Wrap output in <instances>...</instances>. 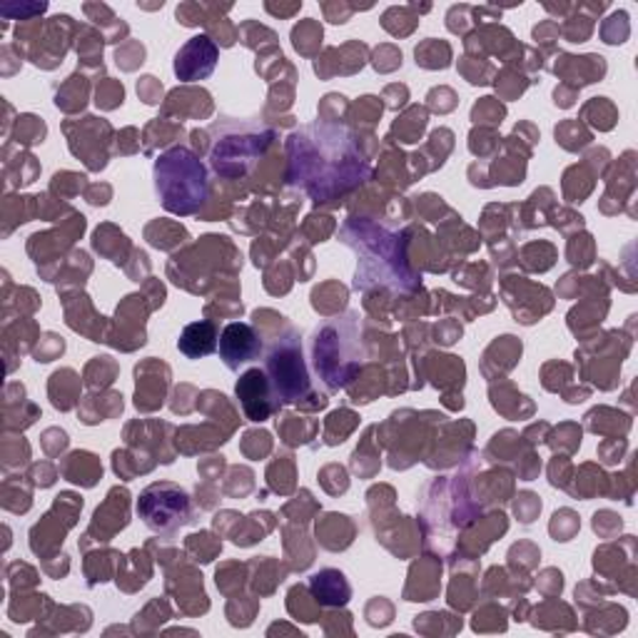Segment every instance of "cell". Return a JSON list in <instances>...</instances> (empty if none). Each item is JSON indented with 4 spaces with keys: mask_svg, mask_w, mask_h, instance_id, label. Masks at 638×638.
<instances>
[{
    "mask_svg": "<svg viewBox=\"0 0 638 638\" xmlns=\"http://www.w3.org/2000/svg\"><path fill=\"white\" fill-rule=\"evenodd\" d=\"M156 188L170 212L192 215L208 195V172L190 150L175 148L156 162Z\"/></svg>",
    "mask_w": 638,
    "mask_h": 638,
    "instance_id": "1",
    "label": "cell"
},
{
    "mask_svg": "<svg viewBox=\"0 0 638 638\" xmlns=\"http://www.w3.org/2000/svg\"><path fill=\"white\" fill-rule=\"evenodd\" d=\"M267 369L272 375V387L277 399L295 405L307 392H310V377L302 362V345L292 329L282 337H277V342L270 349L267 357Z\"/></svg>",
    "mask_w": 638,
    "mask_h": 638,
    "instance_id": "2",
    "label": "cell"
},
{
    "mask_svg": "<svg viewBox=\"0 0 638 638\" xmlns=\"http://www.w3.org/2000/svg\"><path fill=\"white\" fill-rule=\"evenodd\" d=\"M272 138V130H267L265 126H235L232 130L222 132L218 146H215L212 168L225 178H238L262 156L267 142Z\"/></svg>",
    "mask_w": 638,
    "mask_h": 638,
    "instance_id": "3",
    "label": "cell"
},
{
    "mask_svg": "<svg viewBox=\"0 0 638 638\" xmlns=\"http://www.w3.org/2000/svg\"><path fill=\"white\" fill-rule=\"evenodd\" d=\"M158 491H160V501H156L146 491L142 494V499L138 504V511L140 517L146 519V524L150 529L156 531H170L175 527H180V524H188L190 521V501L185 497V491L170 487V484H156Z\"/></svg>",
    "mask_w": 638,
    "mask_h": 638,
    "instance_id": "4",
    "label": "cell"
},
{
    "mask_svg": "<svg viewBox=\"0 0 638 638\" xmlns=\"http://www.w3.org/2000/svg\"><path fill=\"white\" fill-rule=\"evenodd\" d=\"M262 352V337L247 322H232L220 335V359L228 369L252 362Z\"/></svg>",
    "mask_w": 638,
    "mask_h": 638,
    "instance_id": "5",
    "label": "cell"
},
{
    "mask_svg": "<svg viewBox=\"0 0 638 638\" xmlns=\"http://www.w3.org/2000/svg\"><path fill=\"white\" fill-rule=\"evenodd\" d=\"M215 60H218V50L210 43V38L198 36L175 58V73L180 80H202L212 73Z\"/></svg>",
    "mask_w": 638,
    "mask_h": 638,
    "instance_id": "6",
    "label": "cell"
},
{
    "mask_svg": "<svg viewBox=\"0 0 638 638\" xmlns=\"http://www.w3.org/2000/svg\"><path fill=\"white\" fill-rule=\"evenodd\" d=\"M238 397L242 399V407L247 417L252 421H265L275 409L270 397V385H267V375L262 369H250L238 382Z\"/></svg>",
    "mask_w": 638,
    "mask_h": 638,
    "instance_id": "7",
    "label": "cell"
},
{
    "mask_svg": "<svg viewBox=\"0 0 638 638\" xmlns=\"http://www.w3.org/2000/svg\"><path fill=\"white\" fill-rule=\"evenodd\" d=\"M215 339H218V332H215L212 322H195L182 329L178 349L188 359H200L215 352Z\"/></svg>",
    "mask_w": 638,
    "mask_h": 638,
    "instance_id": "8",
    "label": "cell"
},
{
    "mask_svg": "<svg viewBox=\"0 0 638 638\" xmlns=\"http://www.w3.org/2000/svg\"><path fill=\"white\" fill-rule=\"evenodd\" d=\"M312 591L319 604L327 606H345L349 601V586L345 581V574L335 569H325L312 576Z\"/></svg>",
    "mask_w": 638,
    "mask_h": 638,
    "instance_id": "9",
    "label": "cell"
}]
</instances>
